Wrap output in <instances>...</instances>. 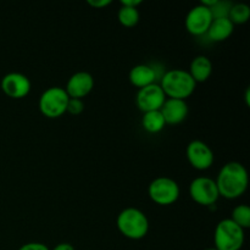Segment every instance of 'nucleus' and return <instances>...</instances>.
Here are the masks:
<instances>
[{
	"mask_svg": "<svg viewBox=\"0 0 250 250\" xmlns=\"http://www.w3.org/2000/svg\"><path fill=\"white\" fill-rule=\"evenodd\" d=\"M119 22L125 27H134L139 21V11L137 7L122 6L117 12Z\"/></svg>",
	"mask_w": 250,
	"mask_h": 250,
	"instance_id": "nucleus-19",
	"label": "nucleus"
},
{
	"mask_svg": "<svg viewBox=\"0 0 250 250\" xmlns=\"http://www.w3.org/2000/svg\"><path fill=\"white\" fill-rule=\"evenodd\" d=\"M53 250H76L75 247L70 243H59Z\"/></svg>",
	"mask_w": 250,
	"mask_h": 250,
	"instance_id": "nucleus-25",
	"label": "nucleus"
},
{
	"mask_svg": "<svg viewBox=\"0 0 250 250\" xmlns=\"http://www.w3.org/2000/svg\"><path fill=\"white\" fill-rule=\"evenodd\" d=\"M160 87L165 93L166 98L186 100L193 94L197 83L188 71L172 68V70L166 71L163 75Z\"/></svg>",
	"mask_w": 250,
	"mask_h": 250,
	"instance_id": "nucleus-2",
	"label": "nucleus"
},
{
	"mask_svg": "<svg viewBox=\"0 0 250 250\" xmlns=\"http://www.w3.org/2000/svg\"><path fill=\"white\" fill-rule=\"evenodd\" d=\"M227 17L233 24L246 23L250 17V7L244 2H237L229 7Z\"/></svg>",
	"mask_w": 250,
	"mask_h": 250,
	"instance_id": "nucleus-18",
	"label": "nucleus"
},
{
	"mask_svg": "<svg viewBox=\"0 0 250 250\" xmlns=\"http://www.w3.org/2000/svg\"><path fill=\"white\" fill-rule=\"evenodd\" d=\"M149 198L159 205H171L180 198V186L175 180L166 176L156 177L148 187Z\"/></svg>",
	"mask_w": 250,
	"mask_h": 250,
	"instance_id": "nucleus-6",
	"label": "nucleus"
},
{
	"mask_svg": "<svg viewBox=\"0 0 250 250\" xmlns=\"http://www.w3.org/2000/svg\"><path fill=\"white\" fill-rule=\"evenodd\" d=\"M120 4L122 6H129V7H138L142 4V0H121Z\"/></svg>",
	"mask_w": 250,
	"mask_h": 250,
	"instance_id": "nucleus-24",
	"label": "nucleus"
},
{
	"mask_svg": "<svg viewBox=\"0 0 250 250\" xmlns=\"http://www.w3.org/2000/svg\"><path fill=\"white\" fill-rule=\"evenodd\" d=\"M244 229L231 219H224L216 225L214 232V248L216 250H241L244 244Z\"/></svg>",
	"mask_w": 250,
	"mask_h": 250,
	"instance_id": "nucleus-4",
	"label": "nucleus"
},
{
	"mask_svg": "<svg viewBox=\"0 0 250 250\" xmlns=\"http://www.w3.org/2000/svg\"><path fill=\"white\" fill-rule=\"evenodd\" d=\"M189 195L195 203L204 207H212L220 197L215 180L204 176L194 178L190 182Z\"/></svg>",
	"mask_w": 250,
	"mask_h": 250,
	"instance_id": "nucleus-7",
	"label": "nucleus"
},
{
	"mask_svg": "<svg viewBox=\"0 0 250 250\" xmlns=\"http://www.w3.org/2000/svg\"><path fill=\"white\" fill-rule=\"evenodd\" d=\"M189 75L195 83L205 82L209 80L212 73V63L210 59L205 55H198L192 60L189 66Z\"/></svg>",
	"mask_w": 250,
	"mask_h": 250,
	"instance_id": "nucleus-16",
	"label": "nucleus"
},
{
	"mask_svg": "<svg viewBox=\"0 0 250 250\" xmlns=\"http://www.w3.org/2000/svg\"><path fill=\"white\" fill-rule=\"evenodd\" d=\"M93 88H94L93 76L87 71H78L68 78L65 92L67 93L68 98L83 99L92 92Z\"/></svg>",
	"mask_w": 250,
	"mask_h": 250,
	"instance_id": "nucleus-12",
	"label": "nucleus"
},
{
	"mask_svg": "<svg viewBox=\"0 0 250 250\" xmlns=\"http://www.w3.org/2000/svg\"><path fill=\"white\" fill-rule=\"evenodd\" d=\"M215 182L220 197L237 199L242 197L248 188V171L243 164L238 161H229L222 166Z\"/></svg>",
	"mask_w": 250,
	"mask_h": 250,
	"instance_id": "nucleus-1",
	"label": "nucleus"
},
{
	"mask_svg": "<svg viewBox=\"0 0 250 250\" xmlns=\"http://www.w3.org/2000/svg\"><path fill=\"white\" fill-rule=\"evenodd\" d=\"M116 225L121 234L133 241L144 238L149 231L148 217L137 208H126L122 210L117 215Z\"/></svg>",
	"mask_w": 250,
	"mask_h": 250,
	"instance_id": "nucleus-3",
	"label": "nucleus"
},
{
	"mask_svg": "<svg viewBox=\"0 0 250 250\" xmlns=\"http://www.w3.org/2000/svg\"><path fill=\"white\" fill-rule=\"evenodd\" d=\"M234 24L229 21L227 16L214 17L207 34L210 41L212 42H222L226 41L232 33H233Z\"/></svg>",
	"mask_w": 250,
	"mask_h": 250,
	"instance_id": "nucleus-15",
	"label": "nucleus"
},
{
	"mask_svg": "<svg viewBox=\"0 0 250 250\" xmlns=\"http://www.w3.org/2000/svg\"><path fill=\"white\" fill-rule=\"evenodd\" d=\"M165 100V93H164L160 84H158V83H153V84L141 88L136 97L137 106L143 112L160 110Z\"/></svg>",
	"mask_w": 250,
	"mask_h": 250,
	"instance_id": "nucleus-9",
	"label": "nucleus"
},
{
	"mask_svg": "<svg viewBox=\"0 0 250 250\" xmlns=\"http://www.w3.org/2000/svg\"><path fill=\"white\" fill-rule=\"evenodd\" d=\"M83 110H84V103L82 99H75V98L68 99L66 112L71 115H80Z\"/></svg>",
	"mask_w": 250,
	"mask_h": 250,
	"instance_id": "nucleus-21",
	"label": "nucleus"
},
{
	"mask_svg": "<svg viewBox=\"0 0 250 250\" xmlns=\"http://www.w3.org/2000/svg\"><path fill=\"white\" fill-rule=\"evenodd\" d=\"M19 250H50L45 244L38 243V242H31V243H26L21 246Z\"/></svg>",
	"mask_w": 250,
	"mask_h": 250,
	"instance_id": "nucleus-22",
	"label": "nucleus"
},
{
	"mask_svg": "<svg viewBox=\"0 0 250 250\" xmlns=\"http://www.w3.org/2000/svg\"><path fill=\"white\" fill-rule=\"evenodd\" d=\"M187 159L190 165L200 171L208 170L214 164V151L204 142L195 139L187 146Z\"/></svg>",
	"mask_w": 250,
	"mask_h": 250,
	"instance_id": "nucleus-11",
	"label": "nucleus"
},
{
	"mask_svg": "<svg viewBox=\"0 0 250 250\" xmlns=\"http://www.w3.org/2000/svg\"><path fill=\"white\" fill-rule=\"evenodd\" d=\"M156 77L158 75H156L155 68L150 65H146V63H141V65H136L134 67H132L128 75L129 82L138 87L139 89L155 83Z\"/></svg>",
	"mask_w": 250,
	"mask_h": 250,
	"instance_id": "nucleus-14",
	"label": "nucleus"
},
{
	"mask_svg": "<svg viewBox=\"0 0 250 250\" xmlns=\"http://www.w3.org/2000/svg\"><path fill=\"white\" fill-rule=\"evenodd\" d=\"M1 90L12 99H22L31 92V81L26 75L20 72L6 73L0 83Z\"/></svg>",
	"mask_w": 250,
	"mask_h": 250,
	"instance_id": "nucleus-10",
	"label": "nucleus"
},
{
	"mask_svg": "<svg viewBox=\"0 0 250 250\" xmlns=\"http://www.w3.org/2000/svg\"><path fill=\"white\" fill-rule=\"evenodd\" d=\"M160 111L166 125H178L185 121L189 109H188V104L186 103V100L166 98Z\"/></svg>",
	"mask_w": 250,
	"mask_h": 250,
	"instance_id": "nucleus-13",
	"label": "nucleus"
},
{
	"mask_svg": "<svg viewBox=\"0 0 250 250\" xmlns=\"http://www.w3.org/2000/svg\"><path fill=\"white\" fill-rule=\"evenodd\" d=\"M88 5L95 7V9H102V7L107 6V5L111 4L110 0H88Z\"/></svg>",
	"mask_w": 250,
	"mask_h": 250,
	"instance_id": "nucleus-23",
	"label": "nucleus"
},
{
	"mask_svg": "<svg viewBox=\"0 0 250 250\" xmlns=\"http://www.w3.org/2000/svg\"><path fill=\"white\" fill-rule=\"evenodd\" d=\"M232 221L238 225L241 229H246L250 227V208L246 204L237 205L232 211Z\"/></svg>",
	"mask_w": 250,
	"mask_h": 250,
	"instance_id": "nucleus-20",
	"label": "nucleus"
},
{
	"mask_svg": "<svg viewBox=\"0 0 250 250\" xmlns=\"http://www.w3.org/2000/svg\"><path fill=\"white\" fill-rule=\"evenodd\" d=\"M205 250H216L215 248H208V249H205Z\"/></svg>",
	"mask_w": 250,
	"mask_h": 250,
	"instance_id": "nucleus-26",
	"label": "nucleus"
},
{
	"mask_svg": "<svg viewBox=\"0 0 250 250\" xmlns=\"http://www.w3.org/2000/svg\"><path fill=\"white\" fill-rule=\"evenodd\" d=\"M214 20L211 9L199 4L192 7L186 17V28L193 36H203L207 34L210 24Z\"/></svg>",
	"mask_w": 250,
	"mask_h": 250,
	"instance_id": "nucleus-8",
	"label": "nucleus"
},
{
	"mask_svg": "<svg viewBox=\"0 0 250 250\" xmlns=\"http://www.w3.org/2000/svg\"><path fill=\"white\" fill-rule=\"evenodd\" d=\"M142 126L149 133H159L166 126V122L160 110H156V111L144 112L143 119H142Z\"/></svg>",
	"mask_w": 250,
	"mask_h": 250,
	"instance_id": "nucleus-17",
	"label": "nucleus"
},
{
	"mask_svg": "<svg viewBox=\"0 0 250 250\" xmlns=\"http://www.w3.org/2000/svg\"><path fill=\"white\" fill-rule=\"evenodd\" d=\"M68 99L65 88L50 87L44 90L39 98V110L45 117L58 119L66 112Z\"/></svg>",
	"mask_w": 250,
	"mask_h": 250,
	"instance_id": "nucleus-5",
	"label": "nucleus"
}]
</instances>
